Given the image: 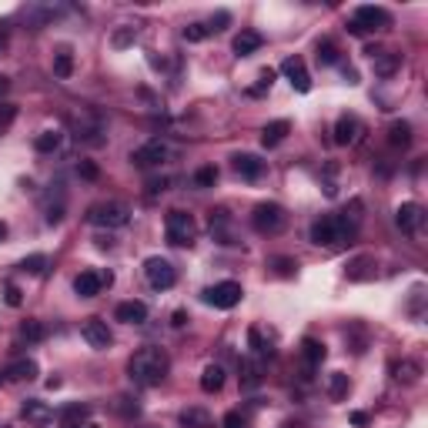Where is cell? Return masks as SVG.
I'll use <instances>...</instances> for the list:
<instances>
[{"label": "cell", "mask_w": 428, "mask_h": 428, "mask_svg": "<svg viewBox=\"0 0 428 428\" xmlns=\"http://www.w3.org/2000/svg\"><path fill=\"white\" fill-rule=\"evenodd\" d=\"M20 415H24V422L34 428H47L54 422V408H50L47 401H41V398H27L24 408H20Z\"/></svg>", "instance_id": "obj_13"}, {"label": "cell", "mask_w": 428, "mask_h": 428, "mask_svg": "<svg viewBox=\"0 0 428 428\" xmlns=\"http://www.w3.org/2000/svg\"><path fill=\"white\" fill-rule=\"evenodd\" d=\"M352 425L355 428H368L371 425V415L368 412H352Z\"/></svg>", "instance_id": "obj_51"}, {"label": "cell", "mask_w": 428, "mask_h": 428, "mask_svg": "<svg viewBox=\"0 0 428 428\" xmlns=\"http://www.w3.org/2000/svg\"><path fill=\"white\" fill-rule=\"evenodd\" d=\"M20 335L27 338V341H44L47 338V324L37 318H27L24 324H20Z\"/></svg>", "instance_id": "obj_37"}, {"label": "cell", "mask_w": 428, "mask_h": 428, "mask_svg": "<svg viewBox=\"0 0 428 428\" xmlns=\"http://www.w3.org/2000/svg\"><path fill=\"white\" fill-rule=\"evenodd\" d=\"M268 268H271L278 278H294V271H298V261L278 255V258H268Z\"/></svg>", "instance_id": "obj_35"}, {"label": "cell", "mask_w": 428, "mask_h": 428, "mask_svg": "<svg viewBox=\"0 0 428 428\" xmlns=\"http://www.w3.org/2000/svg\"><path fill=\"white\" fill-rule=\"evenodd\" d=\"M355 231L341 214H324V217H318L315 224H311V231H308V238L315 241V245H324V248H335V245H345V241H352Z\"/></svg>", "instance_id": "obj_2"}, {"label": "cell", "mask_w": 428, "mask_h": 428, "mask_svg": "<svg viewBox=\"0 0 428 428\" xmlns=\"http://www.w3.org/2000/svg\"><path fill=\"white\" fill-rule=\"evenodd\" d=\"M3 50H7V34L0 31V54H3Z\"/></svg>", "instance_id": "obj_55"}, {"label": "cell", "mask_w": 428, "mask_h": 428, "mask_svg": "<svg viewBox=\"0 0 428 428\" xmlns=\"http://www.w3.org/2000/svg\"><path fill=\"white\" fill-rule=\"evenodd\" d=\"M348 281H365V278L375 275V258L371 255H358V258L348 261Z\"/></svg>", "instance_id": "obj_25"}, {"label": "cell", "mask_w": 428, "mask_h": 428, "mask_svg": "<svg viewBox=\"0 0 428 428\" xmlns=\"http://www.w3.org/2000/svg\"><path fill=\"white\" fill-rule=\"evenodd\" d=\"M117 412L127 415V418H134V415L141 412V405L138 401H131V398H117Z\"/></svg>", "instance_id": "obj_49"}, {"label": "cell", "mask_w": 428, "mask_h": 428, "mask_svg": "<svg viewBox=\"0 0 428 428\" xmlns=\"http://www.w3.org/2000/svg\"><path fill=\"white\" fill-rule=\"evenodd\" d=\"M388 144H392V148H408V144H412V124L392 121V127H388Z\"/></svg>", "instance_id": "obj_30"}, {"label": "cell", "mask_w": 428, "mask_h": 428, "mask_svg": "<svg viewBox=\"0 0 428 428\" xmlns=\"http://www.w3.org/2000/svg\"><path fill=\"white\" fill-rule=\"evenodd\" d=\"M3 375H7V382H34V378L41 375V368H37V362H34V358H17V362L7 368Z\"/></svg>", "instance_id": "obj_21"}, {"label": "cell", "mask_w": 428, "mask_h": 428, "mask_svg": "<svg viewBox=\"0 0 428 428\" xmlns=\"http://www.w3.org/2000/svg\"><path fill=\"white\" fill-rule=\"evenodd\" d=\"M71 127H74L77 141H87V144H101V141H104V121H101L94 110L71 114Z\"/></svg>", "instance_id": "obj_8"}, {"label": "cell", "mask_w": 428, "mask_h": 428, "mask_svg": "<svg viewBox=\"0 0 428 428\" xmlns=\"http://www.w3.org/2000/svg\"><path fill=\"white\" fill-rule=\"evenodd\" d=\"M191 181H194V187H201V191H204V187H214V184H217V168H214V164H204V168L194 171Z\"/></svg>", "instance_id": "obj_38"}, {"label": "cell", "mask_w": 428, "mask_h": 428, "mask_svg": "<svg viewBox=\"0 0 428 428\" xmlns=\"http://www.w3.org/2000/svg\"><path fill=\"white\" fill-rule=\"evenodd\" d=\"M231 161H234V171H238L245 181H258L261 174H264V161H261L258 154H248L245 151V154H234Z\"/></svg>", "instance_id": "obj_17"}, {"label": "cell", "mask_w": 428, "mask_h": 428, "mask_svg": "<svg viewBox=\"0 0 428 428\" xmlns=\"http://www.w3.org/2000/svg\"><path fill=\"white\" fill-rule=\"evenodd\" d=\"M168 178H154V181H148V194H161V191H168Z\"/></svg>", "instance_id": "obj_50"}, {"label": "cell", "mask_w": 428, "mask_h": 428, "mask_svg": "<svg viewBox=\"0 0 428 428\" xmlns=\"http://www.w3.org/2000/svg\"><path fill=\"white\" fill-rule=\"evenodd\" d=\"M241 298H245V291H241L238 281H217V285H211V288L204 291V301L211 308H221V311L241 305Z\"/></svg>", "instance_id": "obj_9"}, {"label": "cell", "mask_w": 428, "mask_h": 428, "mask_svg": "<svg viewBox=\"0 0 428 428\" xmlns=\"http://www.w3.org/2000/svg\"><path fill=\"white\" fill-rule=\"evenodd\" d=\"M54 74L67 80V77L74 74V54H71V47H61L57 54H54Z\"/></svg>", "instance_id": "obj_33"}, {"label": "cell", "mask_w": 428, "mask_h": 428, "mask_svg": "<svg viewBox=\"0 0 428 428\" xmlns=\"http://www.w3.org/2000/svg\"><path fill=\"white\" fill-rule=\"evenodd\" d=\"M281 74L291 80V87H294V91H301V94L311 91V77H308L305 61H301V57H288V61L281 64Z\"/></svg>", "instance_id": "obj_14"}, {"label": "cell", "mask_w": 428, "mask_h": 428, "mask_svg": "<svg viewBox=\"0 0 428 428\" xmlns=\"http://www.w3.org/2000/svg\"><path fill=\"white\" fill-rule=\"evenodd\" d=\"M3 382H7V375H0V385H3Z\"/></svg>", "instance_id": "obj_58"}, {"label": "cell", "mask_w": 428, "mask_h": 428, "mask_svg": "<svg viewBox=\"0 0 428 428\" xmlns=\"http://www.w3.org/2000/svg\"><path fill=\"white\" fill-rule=\"evenodd\" d=\"M371 54V67L378 77H392L401 67V54H392V50H368Z\"/></svg>", "instance_id": "obj_19"}, {"label": "cell", "mask_w": 428, "mask_h": 428, "mask_svg": "<svg viewBox=\"0 0 428 428\" xmlns=\"http://www.w3.org/2000/svg\"><path fill=\"white\" fill-rule=\"evenodd\" d=\"M208 224H211V234L217 245H234V238H231V214L228 208H214L208 214Z\"/></svg>", "instance_id": "obj_16"}, {"label": "cell", "mask_w": 428, "mask_h": 428, "mask_svg": "<svg viewBox=\"0 0 428 428\" xmlns=\"http://www.w3.org/2000/svg\"><path fill=\"white\" fill-rule=\"evenodd\" d=\"M281 428H301V425H298V422H285V425H281Z\"/></svg>", "instance_id": "obj_57"}, {"label": "cell", "mask_w": 428, "mask_h": 428, "mask_svg": "<svg viewBox=\"0 0 428 428\" xmlns=\"http://www.w3.org/2000/svg\"><path fill=\"white\" fill-rule=\"evenodd\" d=\"M20 271L24 275H44L47 271V255H27L20 261Z\"/></svg>", "instance_id": "obj_40"}, {"label": "cell", "mask_w": 428, "mask_h": 428, "mask_svg": "<svg viewBox=\"0 0 428 428\" xmlns=\"http://www.w3.org/2000/svg\"><path fill=\"white\" fill-rule=\"evenodd\" d=\"M251 228L258 234H281L288 228V211L275 204V201H261L258 208L251 211Z\"/></svg>", "instance_id": "obj_4"}, {"label": "cell", "mask_w": 428, "mask_h": 428, "mask_svg": "<svg viewBox=\"0 0 428 428\" xmlns=\"http://www.w3.org/2000/svg\"><path fill=\"white\" fill-rule=\"evenodd\" d=\"M184 321H187V311H184V308H178V311L171 315V324H174V328H184Z\"/></svg>", "instance_id": "obj_52"}, {"label": "cell", "mask_w": 428, "mask_h": 428, "mask_svg": "<svg viewBox=\"0 0 428 428\" xmlns=\"http://www.w3.org/2000/svg\"><path fill=\"white\" fill-rule=\"evenodd\" d=\"M114 318L124 324H144L148 321V305L144 301H121L114 308Z\"/></svg>", "instance_id": "obj_18"}, {"label": "cell", "mask_w": 428, "mask_h": 428, "mask_svg": "<svg viewBox=\"0 0 428 428\" xmlns=\"http://www.w3.org/2000/svg\"><path fill=\"white\" fill-rule=\"evenodd\" d=\"M385 27H392V17H388V10H382V7H371V3L358 7V10H355V20L348 24V31H352V34H371V31H385Z\"/></svg>", "instance_id": "obj_6"}, {"label": "cell", "mask_w": 428, "mask_h": 428, "mask_svg": "<svg viewBox=\"0 0 428 428\" xmlns=\"http://www.w3.org/2000/svg\"><path fill=\"white\" fill-rule=\"evenodd\" d=\"M221 428H248V415L234 408V412H228L221 418Z\"/></svg>", "instance_id": "obj_44"}, {"label": "cell", "mask_w": 428, "mask_h": 428, "mask_svg": "<svg viewBox=\"0 0 428 428\" xmlns=\"http://www.w3.org/2000/svg\"><path fill=\"white\" fill-rule=\"evenodd\" d=\"M17 121V104H7V101H0V131H7L10 124Z\"/></svg>", "instance_id": "obj_43"}, {"label": "cell", "mask_w": 428, "mask_h": 428, "mask_svg": "<svg viewBox=\"0 0 428 428\" xmlns=\"http://www.w3.org/2000/svg\"><path fill=\"white\" fill-rule=\"evenodd\" d=\"M87 221L97 224V228H124L131 221V211L121 201H101V204L87 208Z\"/></svg>", "instance_id": "obj_5"}, {"label": "cell", "mask_w": 428, "mask_h": 428, "mask_svg": "<svg viewBox=\"0 0 428 428\" xmlns=\"http://www.w3.org/2000/svg\"><path fill=\"white\" fill-rule=\"evenodd\" d=\"M395 224L405 231V234H418L422 224H425V208H422L418 201H405V204H398Z\"/></svg>", "instance_id": "obj_12"}, {"label": "cell", "mask_w": 428, "mask_h": 428, "mask_svg": "<svg viewBox=\"0 0 428 428\" xmlns=\"http://www.w3.org/2000/svg\"><path fill=\"white\" fill-rule=\"evenodd\" d=\"M3 238H7V224L0 221V241H3Z\"/></svg>", "instance_id": "obj_56"}, {"label": "cell", "mask_w": 428, "mask_h": 428, "mask_svg": "<svg viewBox=\"0 0 428 428\" xmlns=\"http://www.w3.org/2000/svg\"><path fill=\"white\" fill-rule=\"evenodd\" d=\"M261 44H264V37H261L258 31H241L238 34V37H234V54H238V57H251V54H255V50H261Z\"/></svg>", "instance_id": "obj_22"}, {"label": "cell", "mask_w": 428, "mask_h": 428, "mask_svg": "<svg viewBox=\"0 0 428 428\" xmlns=\"http://www.w3.org/2000/svg\"><path fill=\"white\" fill-rule=\"evenodd\" d=\"M104 288V281H101V271H80L74 278V291L77 298H97Z\"/></svg>", "instance_id": "obj_20"}, {"label": "cell", "mask_w": 428, "mask_h": 428, "mask_svg": "<svg viewBox=\"0 0 428 428\" xmlns=\"http://www.w3.org/2000/svg\"><path fill=\"white\" fill-rule=\"evenodd\" d=\"M61 141H64L61 131H41V134L34 138V148H37L41 154H54L57 148H61Z\"/></svg>", "instance_id": "obj_34"}, {"label": "cell", "mask_w": 428, "mask_h": 428, "mask_svg": "<svg viewBox=\"0 0 428 428\" xmlns=\"http://www.w3.org/2000/svg\"><path fill=\"white\" fill-rule=\"evenodd\" d=\"M275 74H278V71H271V67H264V71L258 74V87H251V94H261L264 87H271V84H275Z\"/></svg>", "instance_id": "obj_48"}, {"label": "cell", "mask_w": 428, "mask_h": 428, "mask_svg": "<svg viewBox=\"0 0 428 428\" xmlns=\"http://www.w3.org/2000/svg\"><path fill=\"white\" fill-rule=\"evenodd\" d=\"M7 91H10V77H3V74H0V97H3Z\"/></svg>", "instance_id": "obj_53"}, {"label": "cell", "mask_w": 428, "mask_h": 428, "mask_svg": "<svg viewBox=\"0 0 428 428\" xmlns=\"http://www.w3.org/2000/svg\"><path fill=\"white\" fill-rule=\"evenodd\" d=\"M171 157V148L164 144V141H148V144H141L138 151H131V164L141 171H151V168H161L164 161Z\"/></svg>", "instance_id": "obj_7"}, {"label": "cell", "mask_w": 428, "mask_h": 428, "mask_svg": "<svg viewBox=\"0 0 428 428\" xmlns=\"http://www.w3.org/2000/svg\"><path fill=\"white\" fill-rule=\"evenodd\" d=\"M315 61H318L321 67H331V64H338V47L331 44V41H318V47H315Z\"/></svg>", "instance_id": "obj_36"}, {"label": "cell", "mask_w": 428, "mask_h": 428, "mask_svg": "<svg viewBox=\"0 0 428 428\" xmlns=\"http://www.w3.org/2000/svg\"><path fill=\"white\" fill-rule=\"evenodd\" d=\"M392 375H395V382L415 385V382H418V375H422V365L405 358V362H395V365H392Z\"/></svg>", "instance_id": "obj_29"}, {"label": "cell", "mask_w": 428, "mask_h": 428, "mask_svg": "<svg viewBox=\"0 0 428 428\" xmlns=\"http://www.w3.org/2000/svg\"><path fill=\"white\" fill-rule=\"evenodd\" d=\"M324 341H318V338H301V358H305L308 368H318L321 362H324Z\"/></svg>", "instance_id": "obj_26"}, {"label": "cell", "mask_w": 428, "mask_h": 428, "mask_svg": "<svg viewBox=\"0 0 428 428\" xmlns=\"http://www.w3.org/2000/svg\"><path fill=\"white\" fill-rule=\"evenodd\" d=\"M164 234H168V245L191 248L194 238H198V221L187 211H178V208H174V211H168V217H164Z\"/></svg>", "instance_id": "obj_3"}, {"label": "cell", "mask_w": 428, "mask_h": 428, "mask_svg": "<svg viewBox=\"0 0 428 428\" xmlns=\"http://www.w3.org/2000/svg\"><path fill=\"white\" fill-rule=\"evenodd\" d=\"M358 138H362V121L355 114H341L335 124V144L348 148V144H358Z\"/></svg>", "instance_id": "obj_15"}, {"label": "cell", "mask_w": 428, "mask_h": 428, "mask_svg": "<svg viewBox=\"0 0 428 428\" xmlns=\"http://www.w3.org/2000/svg\"><path fill=\"white\" fill-rule=\"evenodd\" d=\"M61 428H97V425H91V422H77V425H61Z\"/></svg>", "instance_id": "obj_54"}, {"label": "cell", "mask_w": 428, "mask_h": 428, "mask_svg": "<svg viewBox=\"0 0 428 428\" xmlns=\"http://www.w3.org/2000/svg\"><path fill=\"white\" fill-rule=\"evenodd\" d=\"M261 371H264V362H261V358H245V362H241V385H245V388H258Z\"/></svg>", "instance_id": "obj_27"}, {"label": "cell", "mask_w": 428, "mask_h": 428, "mask_svg": "<svg viewBox=\"0 0 428 428\" xmlns=\"http://www.w3.org/2000/svg\"><path fill=\"white\" fill-rule=\"evenodd\" d=\"M134 41H138V31L124 24V27H117V31H114V37H110V47L124 50V47H134Z\"/></svg>", "instance_id": "obj_39"}, {"label": "cell", "mask_w": 428, "mask_h": 428, "mask_svg": "<svg viewBox=\"0 0 428 428\" xmlns=\"http://www.w3.org/2000/svg\"><path fill=\"white\" fill-rule=\"evenodd\" d=\"M57 418H61V425H77V422H87V408L84 405H67Z\"/></svg>", "instance_id": "obj_41"}, {"label": "cell", "mask_w": 428, "mask_h": 428, "mask_svg": "<svg viewBox=\"0 0 428 428\" xmlns=\"http://www.w3.org/2000/svg\"><path fill=\"white\" fill-rule=\"evenodd\" d=\"M248 348H251V355H255V358L271 355V341H268V335L261 331L258 324H251V328H248Z\"/></svg>", "instance_id": "obj_28"}, {"label": "cell", "mask_w": 428, "mask_h": 428, "mask_svg": "<svg viewBox=\"0 0 428 428\" xmlns=\"http://www.w3.org/2000/svg\"><path fill=\"white\" fill-rule=\"evenodd\" d=\"M144 275L151 281V288L157 291L174 288V281H178V271H174V264L168 258H148L144 261Z\"/></svg>", "instance_id": "obj_10"}, {"label": "cell", "mask_w": 428, "mask_h": 428, "mask_svg": "<svg viewBox=\"0 0 428 428\" xmlns=\"http://www.w3.org/2000/svg\"><path fill=\"white\" fill-rule=\"evenodd\" d=\"M3 301H7L10 308H20V301H24V294H20V288H17L14 281L3 285Z\"/></svg>", "instance_id": "obj_45"}, {"label": "cell", "mask_w": 428, "mask_h": 428, "mask_svg": "<svg viewBox=\"0 0 428 428\" xmlns=\"http://www.w3.org/2000/svg\"><path fill=\"white\" fill-rule=\"evenodd\" d=\"M231 24V14L228 10H217V14L211 17V24H208V34H217V31H224Z\"/></svg>", "instance_id": "obj_47"}, {"label": "cell", "mask_w": 428, "mask_h": 428, "mask_svg": "<svg viewBox=\"0 0 428 428\" xmlns=\"http://www.w3.org/2000/svg\"><path fill=\"white\" fill-rule=\"evenodd\" d=\"M288 131H291V124H288V121H271V124H264V127H261V144H264V148H278L281 141L288 138Z\"/></svg>", "instance_id": "obj_24"}, {"label": "cell", "mask_w": 428, "mask_h": 428, "mask_svg": "<svg viewBox=\"0 0 428 428\" xmlns=\"http://www.w3.org/2000/svg\"><path fill=\"white\" fill-rule=\"evenodd\" d=\"M0 428H10V425H0Z\"/></svg>", "instance_id": "obj_59"}, {"label": "cell", "mask_w": 428, "mask_h": 428, "mask_svg": "<svg viewBox=\"0 0 428 428\" xmlns=\"http://www.w3.org/2000/svg\"><path fill=\"white\" fill-rule=\"evenodd\" d=\"M224 388V368L221 365H204V371H201V392H208V395H217Z\"/></svg>", "instance_id": "obj_23"}, {"label": "cell", "mask_w": 428, "mask_h": 428, "mask_svg": "<svg viewBox=\"0 0 428 428\" xmlns=\"http://www.w3.org/2000/svg\"><path fill=\"white\" fill-rule=\"evenodd\" d=\"M171 371V358L161 348H141L127 358V375H131V382L141 385V388H154V385H161L168 378Z\"/></svg>", "instance_id": "obj_1"}, {"label": "cell", "mask_w": 428, "mask_h": 428, "mask_svg": "<svg viewBox=\"0 0 428 428\" xmlns=\"http://www.w3.org/2000/svg\"><path fill=\"white\" fill-rule=\"evenodd\" d=\"M181 428H211V415L198 405H191V408L181 412Z\"/></svg>", "instance_id": "obj_31"}, {"label": "cell", "mask_w": 428, "mask_h": 428, "mask_svg": "<svg viewBox=\"0 0 428 428\" xmlns=\"http://www.w3.org/2000/svg\"><path fill=\"white\" fill-rule=\"evenodd\" d=\"M80 338H84L91 348H97V352H107V348L114 345V335H110L107 321H101V318H87V321H84V324H80Z\"/></svg>", "instance_id": "obj_11"}, {"label": "cell", "mask_w": 428, "mask_h": 428, "mask_svg": "<svg viewBox=\"0 0 428 428\" xmlns=\"http://www.w3.org/2000/svg\"><path fill=\"white\" fill-rule=\"evenodd\" d=\"M324 388H328V398L341 401V398L348 395L352 382H348V375H345V371H331V375H328V385H324Z\"/></svg>", "instance_id": "obj_32"}, {"label": "cell", "mask_w": 428, "mask_h": 428, "mask_svg": "<svg viewBox=\"0 0 428 428\" xmlns=\"http://www.w3.org/2000/svg\"><path fill=\"white\" fill-rule=\"evenodd\" d=\"M181 37L187 41V44H201L204 37H208V24H187L181 31Z\"/></svg>", "instance_id": "obj_42"}, {"label": "cell", "mask_w": 428, "mask_h": 428, "mask_svg": "<svg viewBox=\"0 0 428 428\" xmlns=\"http://www.w3.org/2000/svg\"><path fill=\"white\" fill-rule=\"evenodd\" d=\"M77 174H80L84 181H97V178H101V171H97L94 161H77Z\"/></svg>", "instance_id": "obj_46"}]
</instances>
